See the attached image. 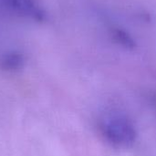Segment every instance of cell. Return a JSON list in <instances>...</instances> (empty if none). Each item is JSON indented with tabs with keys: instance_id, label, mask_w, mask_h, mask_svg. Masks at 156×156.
<instances>
[{
	"instance_id": "6da1fadb",
	"label": "cell",
	"mask_w": 156,
	"mask_h": 156,
	"mask_svg": "<svg viewBox=\"0 0 156 156\" xmlns=\"http://www.w3.org/2000/svg\"><path fill=\"white\" fill-rule=\"evenodd\" d=\"M105 137L113 144L129 146L134 143L137 133L134 126L126 118L113 116L109 118L102 125Z\"/></svg>"
}]
</instances>
